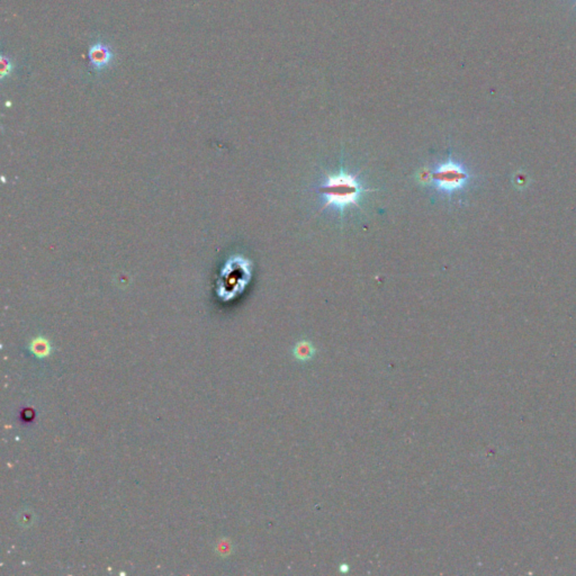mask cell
Here are the masks:
<instances>
[{
	"mask_svg": "<svg viewBox=\"0 0 576 576\" xmlns=\"http://www.w3.org/2000/svg\"><path fill=\"white\" fill-rule=\"evenodd\" d=\"M575 2H576V0H575Z\"/></svg>",
	"mask_w": 576,
	"mask_h": 576,
	"instance_id": "ba28073f",
	"label": "cell"
},
{
	"mask_svg": "<svg viewBox=\"0 0 576 576\" xmlns=\"http://www.w3.org/2000/svg\"><path fill=\"white\" fill-rule=\"evenodd\" d=\"M312 348L306 342H300L295 349V353L298 359H306L312 356Z\"/></svg>",
	"mask_w": 576,
	"mask_h": 576,
	"instance_id": "5b68a950",
	"label": "cell"
},
{
	"mask_svg": "<svg viewBox=\"0 0 576 576\" xmlns=\"http://www.w3.org/2000/svg\"><path fill=\"white\" fill-rule=\"evenodd\" d=\"M420 178L440 193L451 195L464 189L472 179V174L461 163L449 158L434 169L422 172Z\"/></svg>",
	"mask_w": 576,
	"mask_h": 576,
	"instance_id": "7a4b0ae2",
	"label": "cell"
},
{
	"mask_svg": "<svg viewBox=\"0 0 576 576\" xmlns=\"http://www.w3.org/2000/svg\"><path fill=\"white\" fill-rule=\"evenodd\" d=\"M317 190L324 202L322 209L331 207L342 213L346 208L358 206L363 194L374 189H366L355 174L341 169L337 173L329 174Z\"/></svg>",
	"mask_w": 576,
	"mask_h": 576,
	"instance_id": "6da1fadb",
	"label": "cell"
},
{
	"mask_svg": "<svg viewBox=\"0 0 576 576\" xmlns=\"http://www.w3.org/2000/svg\"><path fill=\"white\" fill-rule=\"evenodd\" d=\"M113 59V53L110 47L103 44V43H97V44L91 45L89 50V60L91 65L97 70H103L111 63Z\"/></svg>",
	"mask_w": 576,
	"mask_h": 576,
	"instance_id": "277c9868",
	"label": "cell"
},
{
	"mask_svg": "<svg viewBox=\"0 0 576 576\" xmlns=\"http://www.w3.org/2000/svg\"><path fill=\"white\" fill-rule=\"evenodd\" d=\"M249 275H250L249 267L244 264L243 259L235 258L230 260L221 274L219 287H217L220 297L230 299L239 294L246 286Z\"/></svg>",
	"mask_w": 576,
	"mask_h": 576,
	"instance_id": "3957f363",
	"label": "cell"
},
{
	"mask_svg": "<svg viewBox=\"0 0 576 576\" xmlns=\"http://www.w3.org/2000/svg\"><path fill=\"white\" fill-rule=\"evenodd\" d=\"M32 349L35 353H37V355H45L49 350V346H47V342L45 340L43 339H38V340H35L32 344Z\"/></svg>",
	"mask_w": 576,
	"mask_h": 576,
	"instance_id": "8992f818",
	"label": "cell"
},
{
	"mask_svg": "<svg viewBox=\"0 0 576 576\" xmlns=\"http://www.w3.org/2000/svg\"><path fill=\"white\" fill-rule=\"evenodd\" d=\"M1 65H2V68H1V78H5L7 75H9V73L11 72L12 64H11L10 61L8 60L7 58H5V56H2V58H1Z\"/></svg>",
	"mask_w": 576,
	"mask_h": 576,
	"instance_id": "52a82bcc",
	"label": "cell"
}]
</instances>
